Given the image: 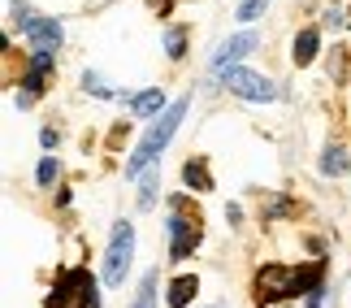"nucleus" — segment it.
<instances>
[{"mask_svg":"<svg viewBox=\"0 0 351 308\" xmlns=\"http://www.w3.org/2000/svg\"><path fill=\"white\" fill-rule=\"evenodd\" d=\"M18 22H22V31H26L35 52H57L61 48V22L57 18H35V13H26Z\"/></svg>","mask_w":351,"mask_h":308,"instance_id":"nucleus-5","label":"nucleus"},{"mask_svg":"<svg viewBox=\"0 0 351 308\" xmlns=\"http://www.w3.org/2000/svg\"><path fill=\"white\" fill-rule=\"evenodd\" d=\"M182 113H186V100H173V104H169V113L160 117V122H156L152 130H147V135H143V143L134 148V156L126 161V178H139V174H143L147 165H152V161H156L160 152H165V143L173 139V130H178Z\"/></svg>","mask_w":351,"mask_h":308,"instance_id":"nucleus-1","label":"nucleus"},{"mask_svg":"<svg viewBox=\"0 0 351 308\" xmlns=\"http://www.w3.org/2000/svg\"><path fill=\"white\" fill-rule=\"evenodd\" d=\"M221 87H230L234 96H243V100H274V96H278V87L269 83V78L252 74V70H239V65L221 74Z\"/></svg>","mask_w":351,"mask_h":308,"instance_id":"nucleus-3","label":"nucleus"},{"mask_svg":"<svg viewBox=\"0 0 351 308\" xmlns=\"http://www.w3.org/2000/svg\"><path fill=\"white\" fill-rule=\"evenodd\" d=\"M287 296H295V274L282 270V265H265L261 278H256V300L274 304V300H287Z\"/></svg>","mask_w":351,"mask_h":308,"instance_id":"nucleus-4","label":"nucleus"},{"mask_svg":"<svg viewBox=\"0 0 351 308\" xmlns=\"http://www.w3.org/2000/svg\"><path fill=\"white\" fill-rule=\"evenodd\" d=\"M152 204H156V178H147L139 191V209H152Z\"/></svg>","mask_w":351,"mask_h":308,"instance_id":"nucleus-17","label":"nucleus"},{"mask_svg":"<svg viewBox=\"0 0 351 308\" xmlns=\"http://www.w3.org/2000/svg\"><path fill=\"white\" fill-rule=\"evenodd\" d=\"M39 143H44V148H52V143H57V130H52V126H44V135H39Z\"/></svg>","mask_w":351,"mask_h":308,"instance_id":"nucleus-20","label":"nucleus"},{"mask_svg":"<svg viewBox=\"0 0 351 308\" xmlns=\"http://www.w3.org/2000/svg\"><path fill=\"white\" fill-rule=\"evenodd\" d=\"M52 178H57V156H44L39 161V182L52 187Z\"/></svg>","mask_w":351,"mask_h":308,"instance_id":"nucleus-16","label":"nucleus"},{"mask_svg":"<svg viewBox=\"0 0 351 308\" xmlns=\"http://www.w3.org/2000/svg\"><path fill=\"white\" fill-rule=\"evenodd\" d=\"M160 104H165V96H160V91H143V96H134V100H130V109L139 113V117H147V113H156Z\"/></svg>","mask_w":351,"mask_h":308,"instance_id":"nucleus-10","label":"nucleus"},{"mask_svg":"<svg viewBox=\"0 0 351 308\" xmlns=\"http://www.w3.org/2000/svg\"><path fill=\"white\" fill-rule=\"evenodd\" d=\"M134 308H156V274H143V287L134 296Z\"/></svg>","mask_w":351,"mask_h":308,"instance_id":"nucleus-11","label":"nucleus"},{"mask_svg":"<svg viewBox=\"0 0 351 308\" xmlns=\"http://www.w3.org/2000/svg\"><path fill=\"white\" fill-rule=\"evenodd\" d=\"M152 5H156V9H169V5H173V0H152Z\"/></svg>","mask_w":351,"mask_h":308,"instance_id":"nucleus-21","label":"nucleus"},{"mask_svg":"<svg viewBox=\"0 0 351 308\" xmlns=\"http://www.w3.org/2000/svg\"><path fill=\"white\" fill-rule=\"evenodd\" d=\"M321 296H326V291H321V287H313V291H308V308H321V304H326Z\"/></svg>","mask_w":351,"mask_h":308,"instance_id":"nucleus-19","label":"nucleus"},{"mask_svg":"<svg viewBox=\"0 0 351 308\" xmlns=\"http://www.w3.org/2000/svg\"><path fill=\"white\" fill-rule=\"evenodd\" d=\"M182 178H186V187H199V191H213V182H208L204 165H195V161H191V165L182 169Z\"/></svg>","mask_w":351,"mask_h":308,"instance_id":"nucleus-13","label":"nucleus"},{"mask_svg":"<svg viewBox=\"0 0 351 308\" xmlns=\"http://www.w3.org/2000/svg\"><path fill=\"white\" fill-rule=\"evenodd\" d=\"M317 44H321V35L313 31V26L295 35V52H291V57H295V65H313V61H317Z\"/></svg>","mask_w":351,"mask_h":308,"instance_id":"nucleus-8","label":"nucleus"},{"mask_svg":"<svg viewBox=\"0 0 351 308\" xmlns=\"http://www.w3.org/2000/svg\"><path fill=\"white\" fill-rule=\"evenodd\" d=\"M130 252H134V226L117 222L109 239V257H104V283L109 287H121V278L130 270Z\"/></svg>","mask_w":351,"mask_h":308,"instance_id":"nucleus-2","label":"nucleus"},{"mask_svg":"<svg viewBox=\"0 0 351 308\" xmlns=\"http://www.w3.org/2000/svg\"><path fill=\"white\" fill-rule=\"evenodd\" d=\"M321 174H347V152L343 148H330L326 161H321Z\"/></svg>","mask_w":351,"mask_h":308,"instance_id":"nucleus-14","label":"nucleus"},{"mask_svg":"<svg viewBox=\"0 0 351 308\" xmlns=\"http://www.w3.org/2000/svg\"><path fill=\"white\" fill-rule=\"evenodd\" d=\"M165 52H169L173 61H178L182 52H186V31H182V26H173V31H165Z\"/></svg>","mask_w":351,"mask_h":308,"instance_id":"nucleus-12","label":"nucleus"},{"mask_svg":"<svg viewBox=\"0 0 351 308\" xmlns=\"http://www.w3.org/2000/svg\"><path fill=\"white\" fill-rule=\"evenodd\" d=\"M169 235H173V261H182L186 252L199 244V230L191 222H182V217H169Z\"/></svg>","mask_w":351,"mask_h":308,"instance_id":"nucleus-7","label":"nucleus"},{"mask_svg":"<svg viewBox=\"0 0 351 308\" xmlns=\"http://www.w3.org/2000/svg\"><path fill=\"white\" fill-rule=\"evenodd\" d=\"M265 9H269V0H247V5L239 9V18H243V22H256V18H261Z\"/></svg>","mask_w":351,"mask_h":308,"instance_id":"nucleus-15","label":"nucleus"},{"mask_svg":"<svg viewBox=\"0 0 351 308\" xmlns=\"http://www.w3.org/2000/svg\"><path fill=\"white\" fill-rule=\"evenodd\" d=\"M83 87H87V91H96V96H109V87H104V78H100V74H87V78H83Z\"/></svg>","mask_w":351,"mask_h":308,"instance_id":"nucleus-18","label":"nucleus"},{"mask_svg":"<svg viewBox=\"0 0 351 308\" xmlns=\"http://www.w3.org/2000/svg\"><path fill=\"white\" fill-rule=\"evenodd\" d=\"M256 44H261V39H256V31H243V35H230V39H226V44L217 48V52H213V74H226V70H234V61H243V57H247V52L256 48Z\"/></svg>","mask_w":351,"mask_h":308,"instance_id":"nucleus-6","label":"nucleus"},{"mask_svg":"<svg viewBox=\"0 0 351 308\" xmlns=\"http://www.w3.org/2000/svg\"><path fill=\"white\" fill-rule=\"evenodd\" d=\"M195 291H199V283L191 274H182V278H173V287H169V308H186L195 300Z\"/></svg>","mask_w":351,"mask_h":308,"instance_id":"nucleus-9","label":"nucleus"}]
</instances>
